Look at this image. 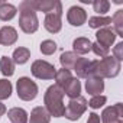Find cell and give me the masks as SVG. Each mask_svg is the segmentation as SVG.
Wrapping results in <instances>:
<instances>
[{
    "label": "cell",
    "instance_id": "cell-17",
    "mask_svg": "<svg viewBox=\"0 0 123 123\" xmlns=\"http://www.w3.org/2000/svg\"><path fill=\"white\" fill-rule=\"evenodd\" d=\"M7 117L12 123H28V113L22 107H13L7 110Z\"/></svg>",
    "mask_w": 123,
    "mask_h": 123
},
{
    "label": "cell",
    "instance_id": "cell-8",
    "mask_svg": "<svg viewBox=\"0 0 123 123\" xmlns=\"http://www.w3.org/2000/svg\"><path fill=\"white\" fill-rule=\"evenodd\" d=\"M61 16H62V9L54 10L45 16L43 26L49 33H58L62 28V22H61Z\"/></svg>",
    "mask_w": 123,
    "mask_h": 123
},
{
    "label": "cell",
    "instance_id": "cell-10",
    "mask_svg": "<svg viewBox=\"0 0 123 123\" xmlns=\"http://www.w3.org/2000/svg\"><path fill=\"white\" fill-rule=\"evenodd\" d=\"M67 20L73 26H81L87 20V13H86V10L83 7L73 6V7H70V10L67 13Z\"/></svg>",
    "mask_w": 123,
    "mask_h": 123
},
{
    "label": "cell",
    "instance_id": "cell-24",
    "mask_svg": "<svg viewBox=\"0 0 123 123\" xmlns=\"http://www.w3.org/2000/svg\"><path fill=\"white\" fill-rule=\"evenodd\" d=\"M55 81H56V86H59V87H65L67 84H68V81L73 78V75H71V71H68V70H64V68H61V70H58L56 73H55Z\"/></svg>",
    "mask_w": 123,
    "mask_h": 123
},
{
    "label": "cell",
    "instance_id": "cell-9",
    "mask_svg": "<svg viewBox=\"0 0 123 123\" xmlns=\"http://www.w3.org/2000/svg\"><path fill=\"white\" fill-rule=\"evenodd\" d=\"M28 5L36 12H45L46 15L54 12V10H58V9H62V5L58 0H28Z\"/></svg>",
    "mask_w": 123,
    "mask_h": 123
},
{
    "label": "cell",
    "instance_id": "cell-26",
    "mask_svg": "<svg viewBox=\"0 0 123 123\" xmlns=\"http://www.w3.org/2000/svg\"><path fill=\"white\" fill-rule=\"evenodd\" d=\"M12 94V83L6 78L0 80V100H6Z\"/></svg>",
    "mask_w": 123,
    "mask_h": 123
},
{
    "label": "cell",
    "instance_id": "cell-5",
    "mask_svg": "<svg viewBox=\"0 0 123 123\" xmlns=\"http://www.w3.org/2000/svg\"><path fill=\"white\" fill-rule=\"evenodd\" d=\"M86 110H87V100H86L83 96H80V97H77V98H71V100H70L68 106L65 107L64 116H65L68 120L75 122V120H78V119L83 116V113H84Z\"/></svg>",
    "mask_w": 123,
    "mask_h": 123
},
{
    "label": "cell",
    "instance_id": "cell-11",
    "mask_svg": "<svg viewBox=\"0 0 123 123\" xmlns=\"http://www.w3.org/2000/svg\"><path fill=\"white\" fill-rule=\"evenodd\" d=\"M116 36H117V35L114 33V31H113L111 28H101V29H98L97 33H96L97 43H100V45H103V46H106V48H110V46L114 43Z\"/></svg>",
    "mask_w": 123,
    "mask_h": 123
},
{
    "label": "cell",
    "instance_id": "cell-13",
    "mask_svg": "<svg viewBox=\"0 0 123 123\" xmlns=\"http://www.w3.org/2000/svg\"><path fill=\"white\" fill-rule=\"evenodd\" d=\"M18 41V32L12 26H3L0 29V43L5 46H10Z\"/></svg>",
    "mask_w": 123,
    "mask_h": 123
},
{
    "label": "cell",
    "instance_id": "cell-32",
    "mask_svg": "<svg viewBox=\"0 0 123 123\" xmlns=\"http://www.w3.org/2000/svg\"><path fill=\"white\" fill-rule=\"evenodd\" d=\"M87 123H100V116L97 113H90Z\"/></svg>",
    "mask_w": 123,
    "mask_h": 123
},
{
    "label": "cell",
    "instance_id": "cell-20",
    "mask_svg": "<svg viewBox=\"0 0 123 123\" xmlns=\"http://www.w3.org/2000/svg\"><path fill=\"white\" fill-rule=\"evenodd\" d=\"M18 13V9L10 5V3H0V20L7 22L10 19H13Z\"/></svg>",
    "mask_w": 123,
    "mask_h": 123
},
{
    "label": "cell",
    "instance_id": "cell-23",
    "mask_svg": "<svg viewBox=\"0 0 123 123\" xmlns=\"http://www.w3.org/2000/svg\"><path fill=\"white\" fill-rule=\"evenodd\" d=\"M110 23H111V18H109V16H93L88 19V26L93 29L107 28Z\"/></svg>",
    "mask_w": 123,
    "mask_h": 123
},
{
    "label": "cell",
    "instance_id": "cell-30",
    "mask_svg": "<svg viewBox=\"0 0 123 123\" xmlns=\"http://www.w3.org/2000/svg\"><path fill=\"white\" fill-rule=\"evenodd\" d=\"M106 101H107V97H106V96H94V97L88 101L87 106H90L91 109H100V107L104 106Z\"/></svg>",
    "mask_w": 123,
    "mask_h": 123
},
{
    "label": "cell",
    "instance_id": "cell-16",
    "mask_svg": "<svg viewBox=\"0 0 123 123\" xmlns=\"http://www.w3.org/2000/svg\"><path fill=\"white\" fill-rule=\"evenodd\" d=\"M73 48H74V54L84 55V54H88L91 51V42H90V39L80 36L73 42Z\"/></svg>",
    "mask_w": 123,
    "mask_h": 123
},
{
    "label": "cell",
    "instance_id": "cell-1",
    "mask_svg": "<svg viewBox=\"0 0 123 123\" xmlns=\"http://www.w3.org/2000/svg\"><path fill=\"white\" fill-rule=\"evenodd\" d=\"M120 62L114 58V56H110L107 55L106 58L103 59H96V61H91V64L88 67V77H97V78H113L116 75H119L120 73Z\"/></svg>",
    "mask_w": 123,
    "mask_h": 123
},
{
    "label": "cell",
    "instance_id": "cell-3",
    "mask_svg": "<svg viewBox=\"0 0 123 123\" xmlns=\"http://www.w3.org/2000/svg\"><path fill=\"white\" fill-rule=\"evenodd\" d=\"M19 26L25 33H33L39 28L36 12L28 5V0L19 5Z\"/></svg>",
    "mask_w": 123,
    "mask_h": 123
},
{
    "label": "cell",
    "instance_id": "cell-6",
    "mask_svg": "<svg viewBox=\"0 0 123 123\" xmlns=\"http://www.w3.org/2000/svg\"><path fill=\"white\" fill-rule=\"evenodd\" d=\"M31 71H32V75L39 80H52L55 77L56 68L52 64H49L48 61L36 59L31 67Z\"/></svg>",
    "mask_w": 123,
    "mask_h": 123
},
{
    "label": "cell",
    "instance_id": "cell-21",
    "mask_svg": "<svg viewBox=\"0 0 123 123\" xmlns=\"http://www.w3.org/2000/svg\"><path fill=\"white\" fill-rule=\"evenodd\" d=\"M29 58H31V51H29L28 48L19 46V48H16V49L13 51V56H12V59H13V62H15V64L22 65V64L28 62V59H29Z\"/></svg>",
    "mask_w": 123,
    "mask_h": 123
},
{
    "label": "cell",
    "instance_id": "cell-4",
    "mask_svg": "<svg viewBox=\"0 0 123 123\" xmlns=\"http://www.w3.org/2000/svg\"><path fill=\"white\" fill-rule=\"evenodd\" d=\"M18 97L23 101H31L38 96V86L29 77H20L16 81Z\"/></svg>",
    "mask_w": 123,
    "mask_h": 123
},
{
    "label": "cell",
    "instance_id": "cell-31",
    "mask_svg": "<svg viewBox=\"0 0 123 123\" xmlns=\"http://www.w3.org/2000/svg\"><path fill=\"white\" fill-rule=\"evenodd\" d=\"M113 56L119 61V62L123 59V42H119V43L114 46V49H113Z\"/></svg>",
    "mask_w": 123,
    "mask_h": 123
},
{
    "label": "cell",
    "instance_id": "cell-7",
    "mask_svg": "<svg viewBox=\"0 0 123 123\" xmlns=\"http://www.w3.org/2000/svg\"><path fill=\"white\" fill-rule=\"evenodd\" d=\"M103 123H123V104L116 103L114 106L106 107L101 113Z\"/></svg>",
    "mask_w": 123,
    "mask_h": 123
},
{
    "label": "cell",
    "instance_id": "cell-19",
    "mask_svg": "<svg viewBox=\"0 0 123 123\" xmlns=\"http://www.w3.org/2000/svg\"><path fill=\"white\" fill-rule=\"evenodd\" d=\"M90 64H91V61H88L87 58H78L77 59V62L74 65V71H75L78 78H87Z\"/></svg>",
    "mask_w": 123,
    "mask_h": 123
},
{
    "label": "cell",
    "instance_id": "cell-27",
    "mask_svg": "<svg viewBox=\"0 0 123 123\" xmlns=\"http://www.w3.org/2000/svg\"><path fill=\"white\" fill-rule=\"evenodd\" d=\"M93 9H94V12H97L100 15H104L106 12H109L110 3L107 0H94L93 2Z\"/></svg>",
    "mask_w": 123,
    "mask_h": 123
},
{
    "label": "cell",
    "instance_id": "cell-28",
    "mask_svg": "<svg viewBox=\"0 0 123 123\" xmlns=\"http://www.w3.org/2000/svg\"><path fill=\"white\" fill-rule=\"evenodd\" d=\"M56 51V43L51 39H46L41 43V52L43 55H52L54 52Z\"/></svg>",
    "mask_w": 123,
    "mask_h": 123
},
{
    "label": "cell",
    "instance_id": "cell-18",
    "mask_svg": "<svg viewBox=\"0 0 123 123\" xmlns=\"http://www.w3.org/2000/svg\"><path fill=\"white\" fill-rule=\"evenodd\" d=\"M78 58L80 56L77 54H74V52H62L61 56H59V62H61V65H62L64 70L70 71V70H74V65H75Z\"/></svg>",
    "mask_w": 123,
    "mask_h": 123
},
{
    "label": "cell",
    "instance_id": "cell-2",
    "mask_svg": "<svg viewBox=\"0 0 123 123\" xmlns=\"http://www.w3.org/2000/svg\"><path fill=\"white\" fill-rule=\"evenodd\" d=\"M64 88L56 84L48 87L45 96H43V103H45V110L49 113V116L54 117H61L65 113V106H64Z\"/></svg>",
    "mask_w": 123,
    "mask_h": 123
},
{
    "label": "cell",
    "instance_id": "cell-33",
    "mask_svg": "<svg viewBox=\"0 0 123 123\" xmlns=\"http://www.w3.org/2000/svg\"><path fill=\"white\" fill-rule=\"evenodd\" d=\"M5 113H6V106L3 103H0V116H3Z\"/></svg>",
    "mask_w": 123,
    "mask_h": 123
},
{
    "label": "cell",
    "instance_id": "cell-29",
    "mask_svg": "<svg viewBox=\"0 0 123 123\" xmlns=\"http://www.w3.org/2000/svg\"><path fill=\"white\" fill-rule=\"evenodd\" d=\"M91 51H93L97 56H100V58H106V56L109 55V48H106V46H103V45H100V43H97V42L91 43Z\"/></svg>",
    "mask_w": 123,
    "mask_h": 123
},
{
    "label": "cell",
    "instance_id": "cell-12",
    "mask_svg": "<svg viewBox=\"0 0 123 123\" xmlns=\"http://www.w3.org/2000/svg\"><path fill=\"white\" fill-rule=\"evenodd\" d=\"M86 90L88 94L94 96H101L103 90H104V81L103 78H97V77H88L86 78Z\"/></svg>",
    "mask_w": 123,
    "mask_h": 123
},
{
    "label": "cell",
    "instance_id": "cell-15",
    "mask_svg": "<svg viewBox=\"0 0 123 123\" xmlns=\"http://www.w3.org/2000/svg\"><path fill=\"white\" fill-rule=\"evenodd\" d=\"M80 93H81V83L78 78H71L68 81V84L64 87V94H67L70 98H77L80 97Z\"/></svg>",
    "mask_w": 123,
    "mask_h": 123
},
{
    "label": "cell",
    "instance_id": "cell-14",
    "mask_svg": "<svg viewBox=\"0 0 123 123\" xmlns=\"http://www.w3.org/2000/svg\"><path fill=\"white\" fill-rule=\"evenodd\" d=\"M49 120H51V116L42 106H38L31 111L29 123H49Z\"/></svg>",
    "mask_w": 123,
    "mask_h": 123
},
{
    "label": "cell",
    "instance_id": "cell-25",
    "mask_svg": "<svg viewBox=\"0 0 123 123\" xmlns=\"http://www.w3.org/2000/svg\"><path fill=\"white\" fill-rule=\"evenodd\" d=\"M111 23L114 26V33L117 36H123V10L116 12V15L111 18Z\"/></svg>",
    "mask_w": 123,
    "mask_h": 123
},
{
    "label": "cell",
    "instance_id": "cell-22",
    "mask_svg": "<svg viewBox=\"0 0 123 123\" xmlns=\"http://www.w3.org/2000/svg\"><path fill=\"white\" fill-rule=\"evenodd\" d=\"M0 71H2V74L6 75V77L13 75V73H15V62H13V59L9 58V56H2V58H0Z\"/></svg>",
    "mask_w": 123,
    "mask_h": 123
}]
</instances>
